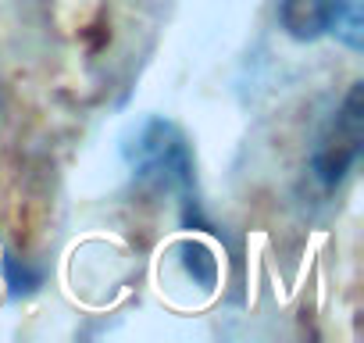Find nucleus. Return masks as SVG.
I'll return each mask as SVG.
<instances>
[{"instance_id": "nucleus-1", "label": "nucleus", "mask_w": 364, "mask_h": 343, "mask_svg": "<svg viewBox=\"0 0 364 343\" xmlns=\"http://www.w3.org/2000/svg\"><path fill=\"white\" fill-rule=\"evenodd\" d=\"M132 176L146 186L178 194L186 204V215L197 211V197H193V154L190 143L182 136L178 125L164 122V118H150L139 125V132L132 136V143L125 147Z\"/></svg>"}, {"instance_id": "nucleus-3", "label": "nucleus", "mask_w": 364, "mask_h": 343, "mask_svg": "<svg viewBox=\"0 0 364 343\" xmlns=\"http://www.w3.org/2000/svg\"><path fill=\"white\" fill-rule=\"evenodd\" d=\"M279 22L300 43L336 36L346 51H364V0H279Z\"/></svg>"}, {"instance_id": "nucleus-4", "label": "nucleus", "mask_w": 364, "mask_h": 343, "mask_svg": "<svg viewBox=\"0 0 364 343\" xmlns=\"http://www.w3.org/2000/svg\"><path fill=\"white\" fill-rule=\"evenodd\" d=\"M4 272H8V286H11L15 297H26V293H33V290L43 283V272L29 268L26 261L18 265V258H8V261H4Z\"/></svg>"}, {"instance_id": "nucleus-2", "label": "nucleus", "mask_w": 364, "mask_h": 343, "mask_svg": "<svg viewBox=\"0 0 364 343\" xmlns=\"http://www.w3.org/2000/svg\"><path fill=\"white\" fill-rule=\"evenodd\" d=\"M364 150V83H353L339 111L325 122L311 150V172L325 190H336L357 168Z\"/></svg>"}]
</instances>
